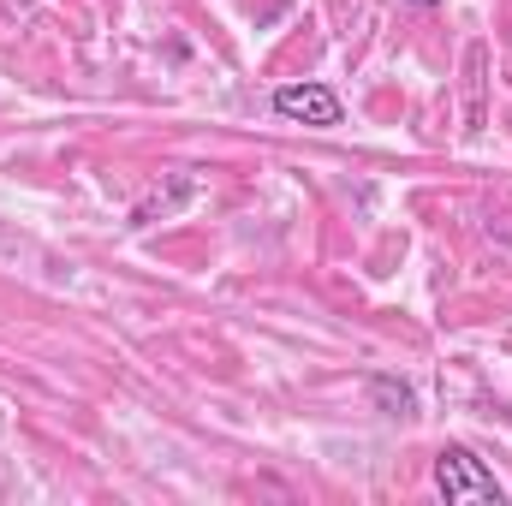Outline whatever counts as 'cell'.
Instances as JSON below:
<instances>
[{"mask_svg": "<svg viewBox=\"0 0 512 506\" xmlns=\"http://www.w3.org/2000/svg\"><path fill=\"white\" fill-rule=\"evenodd\" d=\"M370 393H376V405H382L387 417H411V405H417L405 381H387V376H376V381H370Z\"/></svg>", "mask_w": 512, "mask_h": 506, "instance_id": "3957f363", "label": "cell"}, {"mask_svg": "<svg viewBox=\"0 0 512 506\" xmlns=\"http://www.w3.org/2000/svg\"><path fill=\"white\" fill-rule=\"evenodd\" d=\"M465 66H471V120H465V131H483V66H489V54L471 48Z\"/></svg>", "mask_w": 512, "mask_h": 506, "instance_id": "277c9868", "label": "cell"}, {"mask_svg": "<svg viewBox=\"0 0 512 506\" xmlns=\"http://www.w3.org/2000/svg\"><path fill=\"white\" fill-rule=\"evenodd\" d=\"M411 6H447V0H411Z\"/></svg>", "mask_w": 512, "mask_h": 506, "instance_id": "5b68a950", "label": "cell"}, {"mask_svg": "<svg viewBox=\"0 0 512 506\" xmlns=\"http://www.w3.org/2000/svg\"><path fill=\"white\" fill-rule=\"evenodd\" d=\"M435 495L447 506H507V489L495 483V471L459 441H447L435 453Z\"/></svg>", "mask_w": 512, "mask_h": 506, "instance_id": "6da1fadb", "label": "cell"}, {"mask_svg": "<svg viewBox=\"0 0 512 506\" xmlns=\"http://www.w3.org/2000/svg\"><path fill=\"white\" fill-rule=\"evenodd\" d=\"M274 114L280 120H292V126H310V131H334L346 120V108H340V96L328 90V84H280L274 90Z\"/></svg>", "mask_w": 512, "mask_h": 506, "instance_id": "7a4b0ae2", "label": "cell"}]
</instances>
